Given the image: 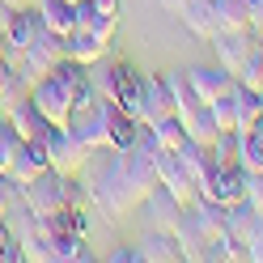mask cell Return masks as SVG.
Listing matches in <instances>:
<instances>
[{"label":"cell","mask_w":263,"mask_h":263,"mask_svg":"<svg viewBox=\"0 0 263 263\" xmlns=\"http://www.w3.org/2000/svg\"><path fill=\"white\" fill-rule=\"evenodd\" d=\"M140 259L144 263H174V259H183V246H178L174 229H149V238L140 242Z\"/></svg>","instance_id":"cell-17"},{"label":"cell","mask_w":263,"mask_h":263,"mask_svg":"<svg viewBox=\"0 0 263 263\" xmlns=\"http://www.w3.org/2000/svg\"><path fill=\"white\" fill-rule=\"evenodd\" d=\"M234 106H238V132H251L259 119H263V98H259V89H251V85H234Z\"/></svg>","instance_id":"cell-23"},{"label":"cell","mask_w":263,"mask_h":263,"mask_svg":"<svg viewBox=\"0 0 263 263\" xmlns=\"http://www.w3.org/2000/svg\"><path fill=\"white\" fill-rule=\"evenodd\" d=\"M183 17V26H187V34H195V39H204V43H212V34H217V13H212V0H187V9L178 13Z\"/></svg>","instance_id":"cell-18"},{"label":"cell","mask_w":263,"mask_h":263,"mask_svg":"<svg viewBox=\"0 0 263 263\" xmlns=\"http://www.w3.org/2000/svg\"><path fill=\"white\" fill-rule=\"evenodd\" d=\"M39 30H43V17H39V9H34V5L17 9V13H13L9 34H5V51H0V55H5V60L13 64L22 47H30V43H34V34H39Z\"/></svg>","instance_id":"cell-13"},{"label":"cell","mask_w":263,"mask_h":263,"mask_svg":"<svg viewBox=\"0 0 263 263\" xmlns=\"http://www.w3.org/2000/svg\"><path fill=\"white\" fill-rule=\"evenodd\" d=\"M246 174L251 170H242V161H217L208 170V178L200 183V195L212 200V204H221V208H229V204L246 200Z\"/></svg>","instance_id":"cell-3"},{"label":"cell","mask_w":263,"mask_h":263,"mask_svg":"<svg viewBox=\"0 0 263 263\" xmlns=\"http://www.w3.org/2000/svg\"><path fill=\"white\" fill-rule=\"evenodd\" d=\"M170 93H174V115L178 119H187L191 110H200V98H195L187 72H170Z\"/></svg>","instance_id":"cell-29"},{"label":"cell","mask_w":263,"mask_h":263,"mask_svg":"<svg viewBox=\"0 0 263 263\" xmlns=\"http://www.w3.org/2000/svg\"><path fill=\"white\" fill-rule=\"evenodd\" d=\"M255 39H259V47H263V26H259V30H255Z\"/></svg>","instance_id":"cell-40"},{"label":"cell","mask_w":263,"mask_h":263,"mask_svg":"<svg viewBox=\"0 0 263 263\" xmlns=\"http://www.w3.org/2000/svg\"><path fill=\"white\" fill-rule=\"evenodd\" d=\"M149 127H153L157 144H161V149H170V153H178V149L191 140V136H187V123L178 119V115H161V119H153Z\"/></svg>","instance_id":"cell-25"},{"label":"cell","mask_w":263,"mask_h":263,"mask_svg":"<svg viewBox=\"0 0 263 263\" xmlns=\"http://www.w3.org/2000/svg\"><path fill=\"white\" fill-rule=\"evenodd\" d=\"M39 17L47 30H55V34H72L77 30V5L72 0H34Z\"/></svg>","instance_id":"cell-20"},{"label":"cell","mask_w":263,"mask_h":263,"mask_svg":"<svg viewBox=\"0 0 263 263\" xmlns=\"http://www.w3.org/2000/svg\"><path fill=\"white\" fill-rule=\"evenodd\" d=\"M60 170H43L34 183H26L22 187V204L30 208V212H39V217H47V212H55V208H64V183H60Z\"/></svg>","instance_id":"cell-8"},{"label":"cell","mask_w":263,"mask_h":263,"mask_svg":"<svg viewBox=\"0 0 263 263\" xmlns=\"http://www.w3.org/2000/svg\"><path fill=\"white\" fill-rule=\"evenodd\" d=\"M17 144H22V136H17V127H13L5 115H0V174L9 170V161H13V153H17Z\"/></svg>","instance_id":"cell-30"},{"label":"cell","mask_w":263,"mask_h":263,"mask_svg":"<svg viewBox=\"0 0 263 263\" xmlns=\"http://www.w3.org/2000/svg\"><path fill=\"white\" fill-rule=\"evenodd\" d=\"M89 200L102 208L110 221H123V217H132V212L140 208L144 191L132 183V174H127V166H123V153H119V149H110V157L102 161V174L89 183Z\"/></svg>","instance_id":"cell-1"},{"label":"cell","mask_w":263,"mask_h":263,"mask_svg":"<svg viewBox=\"0 0 263 263\" xmlns=\"http://www.w3.org/2000/svg\"><path fill=\"white\" fill-rule=\"evenodd\" d=\"M157 9H166V13H174V17H178V13L187 9V0H157Z\"/></svg>","instance_id":"cell-38"},{"label":"cell","mask_w":263,"mask_h":263,"mask_svg":"<svg viewBox=\"0 0 263 263\" xmlns=\"http://www.w3.org/2000/svg\"><path fill=\"white\" fill-rule=\"evenodd\" d=\"M43 170H51V157H47V140H22L5 174H9V183L22 191L26 183H34Z\"/></svg>","instance_id":"cell-6"},{"label":"cell","mask_w":263,"mask_h":263,"mask_svg":"<svg viewBox=\"0 0 263 263\" xmlns=\"http://www.w3.org/2000/svg\"><path fill=\"white\" fill-rule=\"evenodd\" d=\"M98 13H110V17H119V0H93Z\"/></svg>","instance_id":"cell-37"},{"label":"cell","mask_w":263,"mask_h":263,"mask_svg":"<svg viewBox=\"0 0 263 263\" xmlns=\"http://www.w3.org/2000/svg\"><path fill=\"white\" fill-rule=\"evenodd\" d=\"M161 115H174V93H170V77H144V119L153 123Z\"/></svg>","instance_id":"cell-16"},{"label":"cell","mask_w":263,"mask_h":263,"mask_svg":"<svg viewBox=\"0 0 263 263\" xmlns=\"http://www.w3.org/2000/svg\"><path fill=\"white\" fill-rule=\"evenodd\" d=\"M187 136L195 140V144H212L221 136V123H217V115H212V106H200V110H191L187 115Z\"/></svg>","instance_id":"cell-26"},{"label":"cell","mask_w":263,"mask_h":263,"mask_svg":"<svg viewBox=\"0 0 263 263\" xmlns=\"http://www.w3.org/2000/svg\"><path fill=\"white\" fill-rule=\"evenodd\" d=\"M9 5H13V9H26V5H34V0H9Z\"/></svg>","instance_id":"cell-39"},{"label":"cell","mask_w":263,"mask_h":263,"mask_svg":"<svg viewBox=\"0 0 263 263\" xmlns=\"http://www.w3.org/2000/svg\"><path fill=\"white\" fill-rule=\"evenodd\" d=\"M0 51H5V30H0Z\"/></svg>","instance_id":"cell-41"},{"label":"cell","mask_w":263,"mask_h":263,"mask_svg":"<svg viewBox=\"0 0 263 263\" xmlns=\"http://www.w3.org/2000/svg\"><path fill=\"white\" fill-rule=\"evenodd\" d=\"M85 259H93L89 255V246H85V234H55L51 238V263H85Z\"/></svg>","instance_id":"cell-24"},{"label":"cell","mask_w":263,"mask_h":263,"mask_svg":"<svg viewBox=\"0 0 263 263\" xmlns=\"http://www.w3.org/2000/svg\"><path fill=\"white\" fill-rule=\"evenodd\" d=\"M246 17H251V30L263 26V0H246Z\"/></svg>","instance_id":"cell-36"},{"label":"cell","mask_w":263,"mask_h":263,"mask_svg":"<svg viewBox=\"0 0 263 263\" xmlns=\"http://www.w3.org/2000/svg\"><path fill=\"white\" fill-rule=\"evenodd\" d=\"M187 81H191V89H195V98H200V106H212L217 98H225V93H234V85H238V77L229 72V68H221V64H195V68H187Z\"/></svg>","instance_id":"cell-7"},{"label":"cell","mask_w":263,"mask_h":263,"mask_svg":"<svg viewBox=\"0 0 263 263\" xmlns=\"http://www.w3.org/2000/svg\"><path fill=\"white\" fill-rule=\"evenodd\" d=\"M17 200H22V191L9 183V174H0V217H5V212H9L13 204H17Z\"/></svg>","instance_id":"cell-33"},{"label":"cell","mask_w":263,"mask_h":263,"mask_svg":"<svg viewBox=\"0 0 263 263\" xmlns=\"http://www.w3.org/2000/svg\"><path fill=\"white\" fill-rule=\"evenodd\" d=\"M212 115H217V123H221V132H225V127H238V106H234V93H225V98H217V102H212Z\"/></svg>","instance_id":"cell-31"},{"label":"cell","mask_w":263,"mask_h":263,"mask_svg":"<svg viewBox=\"0 0 263 263\" xmlns=\"http://www.w3.org/2000/svg\"><path fill=\"white\" fill-rule=\"evenodd\" d=\"M140 217L149 221L153 229H174V221L183 217V204H178L174 195H170L166 187L157 183V187H153V191H149V195L140 200Z\"/></svg>","instance_id":"cell-14"},{"label":"cell","mask_w":263,"mask_h":263,"mask_svg":"<svg viewBox=\"0 0 263 263\" xmlns=\"http://www.w3.org/2000/svg\"><path fill=\"white\" fill-rule=\"evenodd\" d=\"M64 51H68V60L85 64V68H93L102 55H110V43H106V39H98V34H89V30H72V34L64 39Z\"/></svg>","instance_id":"cell-15"},{"label":"cell","mask_w":263,"mask_h":263,"mask_svg":"<svg viewBox=\"0 0 263 263\" xmlns=\"http://www.w3.org/2000/svg\"><path fill=\"white\" fill-rule=\"evenodd\" d=\"M212 13H217V26L221 30H251L246 0H212Z\"/></svg>","instance_id":"cell-28"},{"label":"cell","mask_w":263,"mask_h":263,"mask_svg":"<svg viewBox=\"0 0 263 263\" xmlns=\"http://www.w3.org/2000/svg\"><path fill=\"white\" fill-rule=\"evenodd\" d=\"M26 93H30V85L22 81V72L13 68L5 55H0V115H5L13 102H17V98H26Z\"/></svg>","instance_id":"cell-27"},{"label":"cell","mask_w":263,"mask_h":263,"mask_svg":"<svg viewBox=\"0 0 263 263\" xmlns=\"http://www.w3.org/2000/svg\"><path fill=\"white\" fill-rule=\"evenodd\" d=\"M259 221H263V217H259V212L246 204V200H238V204H229V208H225V234L234 238V242H242V246L255 238Z\"/></svg>","instance_id":"cell-19"},{"label":"cell","mask_w":263,"mask_h":263,"mask_svg":"<svg viewBox=\"0 0 263 263\" xmlns=\"http://www.w3.org/2000/svg\"><path fill=\"white\" fill-rule=\"evenodd\" d=\"M64 39H68V34H55V30H47V26H43L39 34H34V43L17 51L13 68L22 72V81H26V85H34L39 77L55 72V64H60L64 55H68V51H64Z\"/></svg>","instance_id":"cell-2"},{"label":"cell","mask_w":263,"mask_h":263,"mask_svg":"<svg viewBox=\"0 0 263 263\" xmlns=\"http://www.w3.org/2000/svg\"><path fill=\"white\" fill-rule=\"evenodd\" d=\"M178 166L187 170V178L195 183V191H200V183L208 178V170L217 166V157H212V149H208V144H195V140H187L183 149H178Z\"/></svg>","instance_id":"cell-21"},{"label":"cell","mask_w":263,"mask_h":263,"mask_svg":"<svg viewBox=\"0 0 263 263\" xmlns=\"http://www.w3.org/2000/svg\"><path fill=\"white\" fill-rule=\"evenodd\" d=\"M106 259H110V263H144V259H140V246H115Z\"/></svg>","instance_id":"cell-34"},{"label":"cell","mask_w":263,"mask_h":263,"mask_svg":"<svg viewBox=\"0 0 263 263\" xmlns=\"http://www.w3.org/2000/svg\"><path fill=\"white\" fill-rule=\"evenodd\" d=\"M251 47H255V30H217V34H212V51H217V64H221V68H229L234 77H238V68L246 64Z\"/></svg>","instance_id":"cell-9"},{"label":"cell","mask_w":263,"mask_h":263,"mask_svg":"<svg viewBox=\"0 0 263 263\" xmlns=\"http://www.w3.org/2000/svg\"><path fill=\"white\" fill-rule=\"evenodd\" d=\"M47 157H51V170H60V174H81L85 161H89L85 144L77 140V132L68 123L51 127V136H47Z\"/></svg>","instance_id":"cell-5"},{"label":"cell","mask_w":263,"mask_h":263,"mask_svg":"<svg viewBox=\"0 0 263 263\" xmlns=\"http://www.w3.org/2000/svg\"><path fill=\"white\" fill-rule=\"evenodd\" d=\"M68 127L77 132V140L85 144V153H110V136H106V119H102V106H89V110H72Z\"/></svg>","instance_id":"cell-11"},{"label":"cell","mask_w":263,"mask_h":263,"mask_svg":"<svg viewBox=\"0 0 263 263\" xmlns=\"http://www.w3.org/2000/svg\"><path fill=\"white\" fill-rule=\"evenodd\" d=\"M98 106H102V119H106L110 149H132V144H136V132H140V119L127 115L119 102H110V98H98Z\"/></svg>","instance_id":"cell-12"},{"label":"cell","mask_w":263,"mask_h":263,"mask_svg":"<svg viewBox=\"0 0 263 263\" xmlns=\"http://www.w3.org/2000/svg\"><path fill=\"white\" fill-rule=\"evenodd\" d=\"M72 5H81V0H72Z\"/></svg>","instance_id":"cell-42"},{"label":"cell","mask_w":263,"mask_h":263,"mask_svg":"<svg viewBox=\"0 0 263 263\" xmlns=\"http://www.w3.org/2000/svg\"><path fill=\"white\" fill-rule=\"evenodd\" d=\"M30 102H34V106H39V110H43L55 127L72 119V85H68V81H64L60 72L39 77L34 85H30Z\"/></svg>","instance_id":"cell-4"},{"label":"cell","mask_w":263,"mask_h":263,"mask_svg":"<svg viewBox=\"0 0 263 263\" xmlns=\"http://www.w3.org/2000/svg\"><path fill=\"white\" fill-rule=\"evenodd\" d=\"M246 204H251L259 217H263V170L255 174H246Z\"/></svg>","instance_id":"cell-32"},{"label":"cell","mask_w":263,"mask_h":263,"mask_svg":"<svg viewBox=\"0 0 263 263\" xmlns=\"http://www.w3.org/2000/svg\"><path fill=\"white\" fill-rule=\"evenodd\" d=\"M5 119L17 127V136H22V140H47V136H51V127H55V123L47 119V115H43L34 102H30V93L17 98V102L5 110Z\"/></svg>","instance_id":"cell-10"},{"label":"cell","mask_w":263,"mask_h":263,"mask_svg":"<svg viewBox=\"0 0 263 263\" xmlns=\"http://www.w3.org/2000/svg\"><path fill=\"white\" fill-rule=\"evenodd\" d=\"M77 30H89V34L98 39H115V30H119V17H110V13H98L93 9V0H81L77 5Z\"/></svg>","instance_id":"cell-22"},{"label":"cell","mask_w":263,"mask_h":263,"mask_svg":"<svg viewBox=\"0 0 263 263\" xmlns=\"http://www.w3.org/2000/svg\"><path fill=\"white\" fill-rule=\"evenodd\" d=\"M246 259H255V263H263V221H259V229H255V238L246 242Z\"/></svg>","instance_id":"cell-35"}]
</instances>
